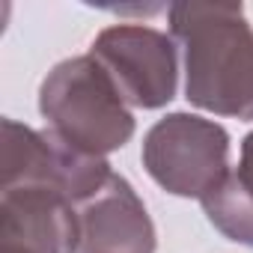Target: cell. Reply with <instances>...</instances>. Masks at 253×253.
<instances>
[{"label":"cell","mask_w":253,"mask_h":253,"mask_svg":"<svg viewBox=\"0 0 253 253\" xmlns=\"http://www.w3.org/2000/svg\"><path fill=\"white\" fill-rule=\"evenodd\" d=\"M170 33L185 63V98L253 122V24L241 3H173Z\"/></svg>","instance_id":"6da1fadb"},{"label":"cell","mask_w":253,"mask_h":253,"mask_svg":"<svg viewBox=\"0 0 253 253\" xmlns=\"http://www.w3.org/2000/svg\"><path fill=\"white\" fill-rule=\"evenodd\" d=\"M39 110L48 128L78 152L104 158L134 137V113L89 57L57 63L39 86Z\"/></svg>","instance_id":"7a4b0ae2"},{"label":"cell","mask_w":253,"mask_h":253,"mask_svg":"<svg viewBox=\"0 0 253 253\" xmlns=\"http://www.w3.org/2000/svg\"><path fill=\"white\" fill-rule=\"evenodd\" d=\"M140 158L167 194L203 200L229 173V134L197 113H170L146 131Z\"/></svg>","instance_id":"3957f363"},{"label":"cell","mask_w":253,"mask_h":253,"mask_svg":"<svg viewBox=\"0 0 253 253\" xmlns=\"http://www.w3.org/2000/svg\"><path fill=\"white\" fill-rule=\"evenodd\" d=\"M89 57L107 72L128 107L155 110L173 101L179 86V57L173 36L143 27H104L89 48Z\"/></svg>","instance_id":"277c9868"},{"label":"cell","mask_w":253,"mask_h":253,"mask_svg":"<svg viewBox=\"0 0 253 253\" xmlns=\"http://www.w3.org/2000/svg\"><path fill=\"white\" fill-rule=\"evenodd\" d=\"M110 173L104 158L72 149L51 128L36 131L15 119H3V185H45L78 206L92 197Z\"/></svg>","instance_id":"5b68a950"},{"label":"cell","mask_w":253,"mask_h":253,"mask_svg":"<svg viewBox=\"0 0 253 253\" xmlns=\"http://www.w3.org/2000/svg\"><path fill=\"white\" fill-rule=\"evenodd\" d=\"M78 206L45 185H3L0 253H75Z\"/></svg>","instance_id":"8992f818"},{"label":"cell","mask_w":253,"mask_h":253,"mask_svg":"<svg viewBox=\"0 0 253 253\" xmlns=\"http://www.w3.org/2000/svg\"><path fill=\"white\" fill-rule=\"evenodd\" d=\"M75 253H155V223L128 179L110 173L107 182L78 203Z\"/></svg>","instance_id":"52a82bcc"},{"label":"cell","mask_w":253,"mask_h":253,"mask_svg":"<svg viewBox=\"0 0 253 253\" xmlns=\"http://www.w3.org/2000/svg\"><path fill=\"white\" fill-rule=\"evenodd\" d=\"M200 203L214 229L229 241L253 247V131L241 140L238 167L229 170Z\"/></svg>","instance_id":"ba28073f"}]
</instances>
